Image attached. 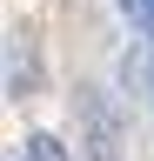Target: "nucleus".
Returning <instances> with one entry per match:
<instances>
[{"label":"nucleus","mask_w":154,"mask_h":161,"mask_svg":"<svg viewBox=\"0 0 154 161\" xmlns=\"http://www.w3.org/2000/svg\"><path fill=\"white\" fill-rule=\"evenodd\" d=\"M20 161H74V154H67L61 134H27L20 141Z\"/></svg>","instance_id":"2"},{"label":"nucleus","mask_w":154,"mask_h":161,"mask_svg":"<svg viewBox=\"0 0 154 161\" xmlns=\"http://www.w3.org/2000/svg\"><path fill=\"white\" fill-rule=\"evenodd\" d=\"M7 54H13V67H7V87H13V94H27V34H13V40H7Z\"/></svg>","instance_id":"3"},{"label":"nucleus","mask_w":154,"mask_h":161,"mask_svg":"<svg viewBox=\"0 0 154 161\" xmlns=\"http://www.w3.org/2000/svg\"><path fill=\"white\" fill-rule=\"evenodd\" d=\"M74 114H81V128H87L94 161H121V134H114V114H107L101 94H81V101H74Z\"/></svg>","instance_id":"1"},{"label":"nucleus","mask_w":154,"mask_h":161,"mask_svg":"<svg viewBox=\"0 0 154 161\" xmlns=\"http://www.w3.org/2000/svg\"><path fill=\"white\" fill-rule=\"evenodd\" d=\"M127 7V20H141V27H154V0H121Z\"/></svg>","instance_id":"4"}]
</instances>
